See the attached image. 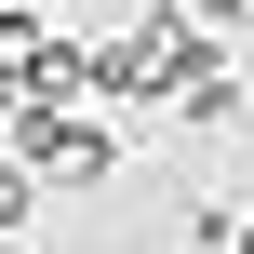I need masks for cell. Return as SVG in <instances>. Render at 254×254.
Here are the masks:
<instances>
[{"mask_svg":"<svg viewBox=\"0 0 254 254\" xmlns=\"http://www.w3.org/2000/svg\"><path fill=\"white\" fill-rule=\"evenodd\" d=\"M13 174L107 188V174H121V147H107V121H80V107H13Z\"/></svg>","mask_w":254,"mask_h":254,"instance_id":"1","label":"cell"},{"mask_svg":"<svg viewBox=\"0 0 254 254\" xmlns=\"http://www.w3.org/2000/svg\"><path fill=\"white\" fill-rule=\"evenodd\" d=\"M174 107H188V121H201V134H214V121H241V67H228V54H214V67H201V80H174Z\"/></svg>","mask_w":254,"mask_h":254,"instance_id":"2","label":"cell"},{"mask_svg":"<svg viewBox=\"0 0 254 254\" xmlns=\"http://www.w3.org/2000/svg\"><path fill=\"white\" fill-rule=\"evenodd\" d=\"M0 228H27V174H13V161H0Z\"/></svg>","mask_w":254,"mask_h":254,"instance_id":"3","label":"cell"},{"mask_svg":"<svg viewBox=\"0 0 254 254\" xmlns=\"http://www.w3.org/2000/svg\"><path fill=\"white\" fill-rule=\"evenodd\" d=\"M228 254H254V228H241V241H228Z\"/></svg>","mask_w":254,"mask_h":254,"instance_id":"4","label":"cell"}]
</instances>
